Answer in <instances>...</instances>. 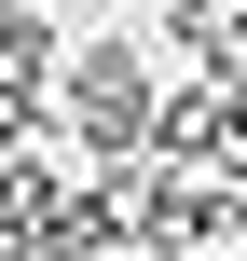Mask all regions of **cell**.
Wrapping results in <instances>:
<instances>
[{
  "mask_svg": "<svg viewBox=\"0 0 247 261\" xmlns=\"http://www.w3.org/2000/svg\"><path fill=\"white\" fill-rule=\"evenodd\" d=\"M55 110H69V151H96V179L110 165H138L151 151V41L138 28H110V41H69L55 55Z\"/></svg>",
  "mask_w": 247,
  "mask_h": 261,
  "instance_id": "obj_1",
  "label": "cell"
},
{
  "mask_svg": "<svg viewBox=\"0 0 247 261\" xmlns=\"http://www.w3.org/2000/svg\"><path fill=\"white\" fill-rule=\"evenodd\" d=\"M110 193H124V220H138V248H151V261H220V248H247V193H234V179H206V165L138 151V165H110Z\"/></svg>",
  "mask_w": 247,
  "mask_h": 261,
  "instance_id": "obj_2",
  "label": "cell"
},
{
  "mask_svg": "<svg viewBox=\"0 0 247 261\" xmlns=\"http://www.w3.org/2000/svg\"><path fill=\"white\" fill-rule=\"evenodd\" d=\"M234 138H247V96H234V83H206V69H193V83H165V110H151V151H165V165L234 179Z\"/></svg>",
  "mask_w": 247,
  "mask_h": 261,
  "instance_id": "obj_3",
  "label": "cell"
},
{
  "mask_svg": "<svg viewBox=\"0 0 247 261\" xmlns=\"http://www.w3.org/2000/svg\"><path fill=\"white\" fill-rule=\"evenodd\" d=\"M69 193H83V179L55 165V138H41V151H0V261H41V234H55Z\"/></svg>",
  "mask_w": 247,
  "mask_h": 261,
  "instance_id": "obj_4",
  "label": "cell"
},
{
  "mask_svg": "<svg viewBox=\"0 0 247 261\" xmlns=\"http://www.w3.org/2000/svg\"><path fill=\"white\" fill-rule=\"evenodd\" d=\"M41 261H151V248H138L124 193H110V179H83V193L55 206V234H41Z\"/></svg>",
  "mask_w": 247,
  "mask_h": 261,
  "instance_id": "obj_5",
  "label": "cell"
},
{
  "mask_svg": "<svg viewBox=\"0 0 247 261\" xmlns=\"http://www.w3.org/2000/svg\"><path fill=\"white\" fill-rule=\"evenodd\" d=\"M151 28H165V55H179V69H220V28H234V0H151Z\"/></svg>",
  "mask_w": 247,
  "mask_h": 261,
  "instance_id": "obj_6",
  "label": "cell"
},
{
  "mask_svg": "<svg viewBox=\"0 0 247 261\" xmlns=\"http://www.w3.org/2000/svg\"><path fill=\"white\" fill-rule=\"evenodd\" d=\"M220 261H234V248H220Z\"/></svg>",
  "mask_w": 247,
  "mask_h": 261,
  "instance_id": "obj_7",
  "label": "cell"
},
{
  "mask_svg": "<svg viewBox=\"0 0 247 261\" xmlns=\"http://www.w3.org/2000/svg\"><path fill=\"white\" fill-rule=\"evenodd\" d=\"M234 261H247V248H234Z\"/></svg>",
  "mask_w": 247,
  "mask_h": 261,
  "instance_id": "obj_8",
  "label": "cell"
}]
</instances>
